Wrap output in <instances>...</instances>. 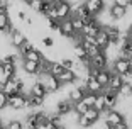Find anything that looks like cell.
<instances>
[{
  "label": "cell",
  "instance_id": "1",
  "mask_svg": "<svg viewBox=\"0 0 132 129\" xmlns=\"http://www.w3.org/2000/svg\"><path fill=\"white\" fill-rule=\"evenodd\" d=\"M37 78L41 80V82L46 85V90L47 94H58L59 90H61V82H59V78L56 77V75L53 73H46V75H37Z\"/></svg>",
  "mask_w": 132,
  "mask_h": 129
},
{
  "label": "cell",
  "instance_id": "2",
  "mask_svg": "<svg viewBox=\"0 0 132 129\" xmlns=\"http://www.w3.org/2000/svg\"><path fill=\"white\" fill-rule=\"evenodd\" d=\"M103 124L109 126V127H112V126L119 124V122H124L125 121V114L120 112V110L117 109H110V110H105L103 112Z\"/></svg>",
  "mask_w": 132,
  "mask_h": 129
},
{
  "label": "cell",
  "instance_id": "3",
  "mask_svg": "<svg viewBox=\"0 0 132 129\" xmlns=\"http://www.w3.org/2000/svg\"><path fill=\"white\" fill-rule=\"evenodd\" d=\"M59 34H61L63 37H66V39H75V36L78 34V32L75 31L73 22H71V19H70V17H66V19H63V20H61Z\"/></svg>",
  "mask_w": 132,
  "mask_h": 129
},
{
  "label": "cell",
  "instance_id": "4",
  "mask_svg": "<svg viewBox=\"0 0 132 129\" xmlns=\"http://www.w3.org/2000/svg\"><path fill=\"white\" fill-rule=\"evenodd\" d=\"M83 85H85V88L88 90V92H93V94H100V92H103V88H105V87L97 80V77L92 75V73H88V77H86L85 82H83Z\"/></svg>",
  "mask_w": 132,
  "mask_h": 129
},
{
  "label": "cell",
  "instance_id": "5",
  "mask_svg": "<svg viewBox=\"0 0 132 129\" xmlns=\"http://www.w3.org/2000/svg\"><path fill=\"white\" fill-rule=\"evenodd\" d=\"M90 68L95 70H102V68H109V58L105 55V51H100L98 55L90 58Z\"/></svg>",
  "mask_w": 132,
  "mask_h": 129
},
{
  "label": "cell",
  "instance_id": "6",
  "mask_svg": "<svg viewBox=\"0 0 132 129\" xmlns=\"http://www.w3.org/2000/svg\"><path fill=\"white\" fill-rule=\"evenodd\" d=\"M127 10H129V7L112 2V5H110V9H109V14H110V17H112L113 20H122L125 16H127Z\"/></svg>",
  "mask_w": 132,
  "mask_h": 129
},
{
  "label": "cell",
  "instance_id": "7",
  "mask_svg": "<svg viewBox=\"0 0 132 129\" xmlns=\"http://www.w3.org/2000/svg\"><path fill=\"white\" fill-rule=\"evenodd\" d=\"M19 58L20 56H15V55H5L4 58H2V66H4V70L7 71L9 75L17 71V59Z\"/></svg>",
  "mask_w": 132,
  "mask_h": 129
},
{
  "label": "cell",
  "instance_id": "8",
  "mask_svg": "<svg viewBox=\"0 0 132 129\" xmlns=\"http://www.w3.org/2000/svg\"><path fill=\"white\" fill-rule=\"evenodd\" d=\"M9 107L14 110H20L26 107V94L19 92V94H14L9 97Z\"/></svg>",
  "mask_w": 132,
  "mask_h": 129
},
{
  "label": "cell",
  "instance_id": "9",
  "mask_svg": "<svg viewBox=\"0 0 132 129\" xmlns=\"http://www.w3.org/2000/svg\"><path fill=\"white\" fill-rule=\"evenodd\" d=\"M71 110H73V102H71L70 98H59V100L56 102L53 112L61 114V116H66V114L71 112Z\"/></svg>",
  "mask_w": 132,
  "mask_h": 129
},
{
  "label": "cell",
  "instance_id": "10",
  "mask_svg": "<svg viewBox=\"0 0 132 129\" xmlns=\"http://www.w3.org/2000/svg\"><path fill=\"white\" fill-rule=\"evenodd\" d=\"M130 70H132V68H130V65H129V59H125V58H117V59H113L112 71L120 73V75H125V73H129Z\"/></svg>",
  "mask_w": 132,
  "mask_h": 129
},
{
  "label": "cell",
  "instance_id": "11",
  "mask_svg": "<svg viewBox=\"0 0 132 129\" xmlns=\"http://www.w3.org/2000/svg\"><path fill=\"white\" fill-rule=\"evenodd\" d=\"M12 29H14V24L9 17V12H0V34L9 36Z\"/></svg>",
  "mask_w": 132,
  "mask_h": 129
},
{
  "label": "cell",
  "instance_id": "12",
  "mask_svg": "<svg viewBox=\"0 0 132 129\" xmlns=\"http://www.w3.org/2000/svg\"><path fill=\"white\" fill-rule=\"evenodd\" d=\"M85 5L93 16H98L105 10V0H85Z\"/></svg>",
  "mask_w": 132,
  "mask_h": 129
},
{
  "label": "cell",
  "instance_id": "13",
  "mask_svg": "<svg viewBox=\"0 0 132 129\" xmlns=\"http://www.w3.org/2000/svg\"><path fill=\"white\" fill-rule=\"evenodd\" d=\"M56 7V12H58V19H66V17L71 16V4L68 2V0H61V2H58V4L54 5Z\"/></svg>",
  "mask_w": 132,
  "mask_h": 129
},
{
  "label": "cell",
  "instance_id": "14",
  "mask_svg": "<svg viewBox=\"0 0 132 129\" xmlns=\"http://www.w3.org/2000/svg\"><path fill=\"white\" fill-rule=\"evenodd\" d=\"M9 36H10V46H14V48H19L24 41L27 39V37H26V34H24L20 29H17V27L12 29Z\"/></svg>",
  "mask_w": 132,
  "mask_h": 129
},
{
  "label": "cell",
  "instance_id": "15",
  "mask_svg": "<svg viewBox=\"0 0 132 129\" xmlns=\"http://www.w3.org/2000/svg\"><path fill=\"white\" fill-rule=\"evenodd\" d=\"M58 78L61 82V85H70V83H75L78 80V75L75 70H66L64 68V71L61 75H58Z\"/></svg>",
  "mask_w": 132,
  "mask_h": 129
},
{
  "label": "cell",
  "instance_id": "16",
  "mask_svg": "<svg viewBox=\"0 0 132 129\" xmlns=\"http://www.w3.org/2000/svg\"><path fill=\"white\" fill-rule=\"evenodd\" d=\"M20 66H22L24 73H29V75H37L39 73V63L37 61L22 58V65H20Z\"/></svg>",
  "mask_w": 132,
  "mask_h": 129
},
{
  "label": "cell",
  "instance_id": "17",
  "mask_svg": "<svg viewBox=\"0 0 132 129\" xmlns=\"http://www.w3.org/2000/svg\"><path fill=\"white\" fill-rule=\"evenodd\" d=\"M117 97H119V100H129V98L132 97V82H124L120 85V88L117 90Z\"/></svg>",
  "mask_w": 132,
  "mask_h": 129
},
{
  "label": "cell",
  "instance_id": "18",
  "mask_svg": "<svg viewBox=\"0 0 132 129\" xmlns=\"http://www.w3.org/2000/svg\"><path fill=\"white\" fill-rule=\"evenodd\" d=\"M86 92H88V90L85 88V85H83V87H75V88H71V90H70V94H68V98H70L73 104H76V102L83 100V95H85Z\"/></svg>",
  "mask_w": 132,
  "mask_h": 129
},
{
  "label": "cell",
  "instance_id": "19",
  "mask_svg": "<svg viewBox=\"0 0 132 129\" xmlns=\"http://www.w3.org/2000/svg\"><path fill=\"white\" fill-rule=\"evenodd\" d=\"M73 55H75V58H76L78 61H88L90 59L88 53H86L85 46H83L81 43H75L73 44Z\"/></svg>",
  "mask_w": 132,
  "mask_h": 129
},
{
  "label": "cell",
  "instance_id": "20",
  "mask_svg": "<svg viewBox=\"0 0 132 129\" xmlns=\"http://www.w3.org/2000/svg\"><path fill=\"white\" fill-rule=\"evenodd\" d=\"M102 27H103V26L100 24V20H98V17H97L93 22L85 24V27H83V31H81V32H83V34H90V36H93V37H95V36L100 32V29H102Z\"/></svg>",
  "mask_w": 132,
  "mask_h": 129
},
{
  "label": "cell",
  "instance_id": "21",
  "mask_svg": "<svg viewBox=\"0 0 132 129\" xmlns=\"http://www.w3.org/2000/svg\"><path fill=\"white\" fill-rule=\"evenodd\" d=\"M31 94H32V95H37V97H44V98L49 95V94H47V90H46V85H44V83L41 82L39 78L36 80L34 83H32V87H31Z\"/></svg>",
  "mask_w": 132,
  "mask_h": 129
},
{
  "label": "cell",
  "instance_id": "22",
  "mask_svg": "<svg viewBox=\"0 0 132 129\" xmlns=\"http://www.w3.org/2000/svg\"><path fill=\"white\" fill-rule=\"evenodd\" d=\"M95 43H97L98 46L102 48V49H107V48H109V44H110V37H109V34H107V31H105V27H102V29H100V32L95 36Z\"/></svg>",
  "mask_w": 132,
  "mask_h": 129
},
{
  "label": "cell",
  "instance_id": "23",
  "mask_svg": "<svg viewBox=\"0 0 132 129\" xmlns=\"http://www.w3.org/2000/svg\"><path fill=\"white\" fill-rule=\"evenodd\" d=\"M122 83H124L122 75H120V73H115V71H112V75H110V80H109V85H107V87H110V88H113V90H119Z\"/></svg>",
  "mask_w": 132,
  "mask_h": 129
},
{
  "label": "cell",
  "instance_id": "24",
  "mask_svg": "<svg viewBox=\"0 0 132 129\" xmlns=\"http://www.w3.org/2000/svg\"><path fill=\"white\" fill-rule=\"evenodd\" d=\"M81 116H85V117H86V121H88L90 124L93 126L95 122H97L98 119H100V116H102V114L98 112V110L95 109V107H88V109H86V112H85V114H81Z\"/></svg>",
  "mask_w": 132,
  "mask_h": 129
},
{
  "label": "cell",
  "instance_id": "25",
  "mask_svg": "<svg viewBox=\"0 0 132 129\" xmlns=\"http://www.w3.org/2000/svg\"><path fill=\"white\" fill-rule=\"evenodd\" d=\"M37 114L31 112L26 116V121H24V129H36L37 127Z\"/></svg>",
  "mask_w": 132,
  "mask_h": 129
},
{
  "label": "cell",
  "instance_id": "26",
  "mask_svg": "<svg viewBox=\"0 0 132 129\" xmlns=\"http://www.w3.org/2000/svg\"><path fill=\"white\" fill-rule=\"evenodd\" d=\"M59 61H61V65L66 68V70H76V66H78V59L76 58L63 56V58H59Z\"/></svg>",
  "mask_w": 132,
  "mask_h": 129
},
{
  "label": "cell",
  "instance_id": "27",
  "mask_svg": "<svg viewBox=\"0 0 132 129\" xmlns=\"http://www.w3.org/2000/svg\"><path fill=\"white\" fill-rule=\"evenodd\" d=\"M24 58H26V59H32V61L41 63V61L44 59V55H43V51H39V49H36V48H34V49H31V51L27 53V55L24 56Z\"/></svg>",
  "mask_w": 132,
  "mask_h": 129
},
{
  "label": "cell",
  "instance_id": "28",
  "mask_svg": "<svg viewBox=\"0 0 132 129\" xmlns=\"http://www.w3.org/2000/svg\"><path fill=\"white\" fill-rule=\"evenodd\" d=\"M17 49H19V56H20V58H24V56L27 55V53H29L31 49H34V44H32L29 39H26V41H24V43L20 44L19 48H17Z\"/></svg>",
  "mask_w": 132,
  "mask_h": 129
},
{
  "label": "cell",
  "instance_id": "29",
  "mask_svg": "<svg viewBox=\"0 0 132 129\" xmlns=\"http://www.w3.org/2000/svg\"><path fill=\"white\" fill-rule=\"evenodd\" d=\"M27 97L31 100V109H41L44 105V97H37V95H32V94H29Z\"/></svg>",
  "mask_w": 132,
  "mask_h": 129
},
{
  "label": "cell",
  "instance_id": "30",
  "mask_svg": "<svg viewBox=\"0 0 132 129\" xmlns=\"http://www.w3.org/2000/svg\"><path fill=\"white\" fill-rule=\"evenodd\" d=\"M70 19H71V22H73L75 31H76V32H81V31H83V27H85V22H83L81 17H78V16H75V14H71Z\"/></svg>",
  "mask_w": 132,
  "mask_h": 129
},
{
  "label": "cell",
  "instance_id": "31",
  "mask_svg": "<svg viewBox=\"0 0 132 129\" xmlns=\"http://www.w3.org/2000/svg\"><path fill=\"white\" fill-rule=\"evenodd\" d=\"M95 109L98 110L100 114H103L105 112V95H103V92H100V94H97V100H95Z\"/></svg>",
  "mask_w": 132,
  "mask_h": 129
},
{
  "label": "cell",
  "instance_id": "32",
  "mask_svg": "<svg viewBox=\"0 0 132 129\" xmlns=\"http://www.w3.org/2000/svg\"><path fill=\"white\" fill-rule=\"evenodd\" d=\"M63 71H64V66H63L61 65V61H51V66H49V73H53V75H56V77H58V75H61Z\"/></svg>",
  "mask_w": 132,
  "mask_h": 129
},
{
  "label": "cell",
  "instance_id": "33",
  "mask_svg": "<svg viewBox=\"0 0 132 129\" xmlns=\"http://www.w3.org/2000/svg\"><path fill=\"white\" fill-rule=\"evenodd\" d=\"M5 129H24V122L17 121V119H12V121H7L4 124Z\"/></svg>",
  "mask_w": 132,
  "mask_h": 129
},
{
  "label": "cell",
  "instance_id": "34",
  "mask_svg": "<svg viewBox=\"0 0 132 129\" xmlns=\"http://www.w3.org/2000/svg\"><path fill=\"white\" fill-rule=\"evenodd\" d=\"M95 100H97V94H93V92H86V94L83 95V102H85L88 107H93Z\"/></svg>",
  "mask_w": 132,
  "mask_h": 129
},
{
  "label": "cell",
  "instance_id": "35",
  "mask_svg": "<svg viewBox=\"0 0 132 129\" xmlns=\"http://www.w3.org/2000/svg\"><path fill=\"white\" fill-rule=\"evenodd\" d=\"M73 109L76 110V112L80 114V116H81V114H85V112H86L88 105H86V104H85L83 100H80V102H76V104H73Z\"/></svg>",
  "mask_w": 132,
  "mask_h": 129
},
{
  "label": "cell",
  "instance_id": "36",
  "mask_svg": "<svg viewBox=\"0 0 132 129\" xmlns=\"http://www.w3.org/2000/svg\"><path fill=\"white\" fill-rule=\"evenodd\" d=\"M47 26H49V29L59 32V27H61V19H47Z\"/></svg>",
  "mask_w": 132,
  "mask_h": 129
},
{
  "label": "cell",
  "instance_id": "37",
  "mask_svg": "<svg viewBox=\"0 0 132 129\" xmlns=\"http://www.w3.org/2000/svg\"><path fill=\"white\" fill-rule=\"evenodd\" d=\"M5 107H9V95L0 88V110H4Z\"/></svg>",
  "mask_w": 132,
  "mask_h": 129
},
{
  "label": "cell",
  "instance_id": "38",
  "mask_svg": "<svg viewBox=\"0 0 132 129\" xmlns=\"http://www.w3.org/2000/svg\"><path fill=\"white\" fill-rule=\"evenodd\" d=\"M9 78H10V75H9L7 71L4 70V66H0V88H2V87L7 83V80H9Z\"/></svg>",
  "mask_w": 132,
  "mask_h": 129
},
{
  "label": "cell",
  "instance_id": "39",
  "mask_svg": "<svg viewBox=\"0 0 132 129\" xmlns=\"http://www.w3.org/2000/svg\"><path fill=\"white\" fill-rule=\"evenodd\" d=\"M41 43H43V46L44 48H47V49H51V48H54V44H56V41L53 39V37H43V39H41Z\"/></svg>",
  "mask_w": 132,
  "mask_h": 129
},
{
  "label": "cell",
  "instance_id": "40",
  "mask_svg": "<svg viewBox=\"0 0 132 129\" xmlns=\"http://www.w3.org/2000/svg\"><path fill=\"white\" fill-rule=\"evenodd\" d=\"M43 4H44V0H34V2L29 4V7H31L34 12H39V9L43 7Z\"/></svg>",
  "mask_w": 132,
  "mask_h": 129
},
{
  "label": "cell",
  "instance_id": "41",
  "mask_svg": "<svg viewBox=\"0 0 132 129\" xmlns=\"http://www.w3.org/2000/svg\"><path fill=\"white\" fill-rule=\"evenodd\" d=\"M109 127V126H107ZM109 129H129V124L127 122H119V124H115V126H112V127H109Z\"/></svg>",
  "mask_w": 132,
  "mask_h": 129
},
{
  "label": "cell",
  "instance_id": "42",
  "mask_svg": "<svg viewBox=\"0 0 132 129\" xmlns=\"http://www.w3.org/2000/svg\"><path fill=\"white\" fill-rule=\"evenodd\" d=\"M0 127H4V119L0 117Z\"/></svg>",
  "mask_w": 132,
  "mask_h": 129
},
{
  "label": "cell",
  "instance_id": "43",
  "mask_svg": "<svg viewBox=\"0 0 132 129\" xmlns=\"http://www.w3.org/2000/svg\"><path fill=\"white\" fill-rule=\"evenodd\" d=\"M22 2H26V4L29 5V4H31V2H34V0H22Z\"/></svg>",
  "mask_w": 132,
  "mask_h": 129
},
{
  "label": "cell",
  "instance_id": "44",
  "mask_svg": "<svg viewBox=\"0 0 132 129\" xmlns=\"http://www.w3.org/2000/svg\"><path fill=\"white\" fill-rule=\"evenodd\" d=\"M129 59V65H130V68H132V56H130V58H127Z\"/></svg>",
  "mask_w": 132,
  "mask_h": 129
},
{
  "label": "cell",
  "instance_id": "45",
  "mask_svg": "<svg viewBox=\"0 0 132 129\" xmlns=\"http://www.w3.org/2000/svg\"><path fill=\"white\" fill-rule=\"evenodd\" d=\"M0 66H2V58H0Z\"/></svg>",
  "mask_w": 132,
  "mask_h": 129
},
{
  "label": "cell",
  "instance_id": "46",
  "mask_svg": "<svg viewBox=\"0 0 132 129\" xmlns=\"http://www.w3.org/2000/svg\"><path fill=\"white\" fill-rule=\"evenodd\" d=\"M0 129H5V127H0Z\"/></svg>",
  "mask_w": 132,
  "mask_h": 129
}]
</instances>
